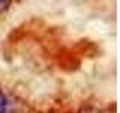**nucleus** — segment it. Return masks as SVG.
I'll return each instance as SVG.
<instances>
[{"mask_svg": "<svg viewBox=\"0 0 120 113\" xmlns=\"http://www.w3.org/2000/svg\"><path fill=\"white\" fill-rule=\"evenodd\" d=\"M6 110H8V100L0 90V113H6Z\"/></svg>", "mask_w": 120, "mask_h": 113, "instance_id": "1", "label": "nucleus"}]
</instances>
